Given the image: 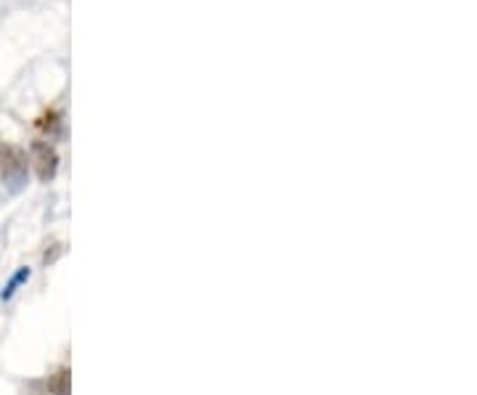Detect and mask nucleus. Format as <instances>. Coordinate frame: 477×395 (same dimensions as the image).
<instances>
[{
    "label": "nucleus",
    "instance_id": "nucleus-1",
    "mask_svg": "<svg viewBox=\"0 0 477 395\" xmlns=\"http://www.w3.org/2000/svg\"><path fill=\"white\" fill-rule=\"evenodd\" d=\"M0 178L11 194L24 192V186L29 180V162L19 146L0 144Z\"/></svg>",
    "mask_w": 477,
    "mask_h": 395
},
{
    "label": "nucleus",
    "instance_id": "nucleus-2",
    "mask_svg": "<svg viewBox=\"0 0 477 395\" xmlns=\"http://www.w3.org/2000/svg\"><path fill=\"white\" fill-rule=\"evenodd\" d=\"M32 162H35L37 178L43 180V183H48V180L56 175V170H59V154H56V149L51 144H43V141L32 144Z\"/></svg>",
    "mask_w": 477,
    "mask_h": 395
},
{
    "label": "nucleus",
    "instance_id": "nucleus-3",
    "mask_svg": "<svg viewBox=\"0 0 477 395\" xmlns=\"http://www.w3.org/2000/svg\"><path fill=\"white\" fill-rule=\"evenodd\" d=\"M51 395H72V374L69 369H59L53 377H51Z\"/></svg>",
    "mask_w": 477,
    "mask_h": 395
},
{
    "label": "nucleus",
    "instance_id": "nucleus-4",
    "mask_svg": "<svg viewBox=\"0 0 477 395\" xmlns=\"http://www.w3.org/2000/svg\"><path fill=\"white\" fill-rule=\"evenodd\" d=\"M29 276H32V271H29V268H19V271L11 276V281L6 284V289H3V295H0V297H3V300H11L13 292L22 287V284L27 281V279H29Z\"/></svg>",
    "mask_w": 477,
    "mask_h": 395
}]
</instances>
